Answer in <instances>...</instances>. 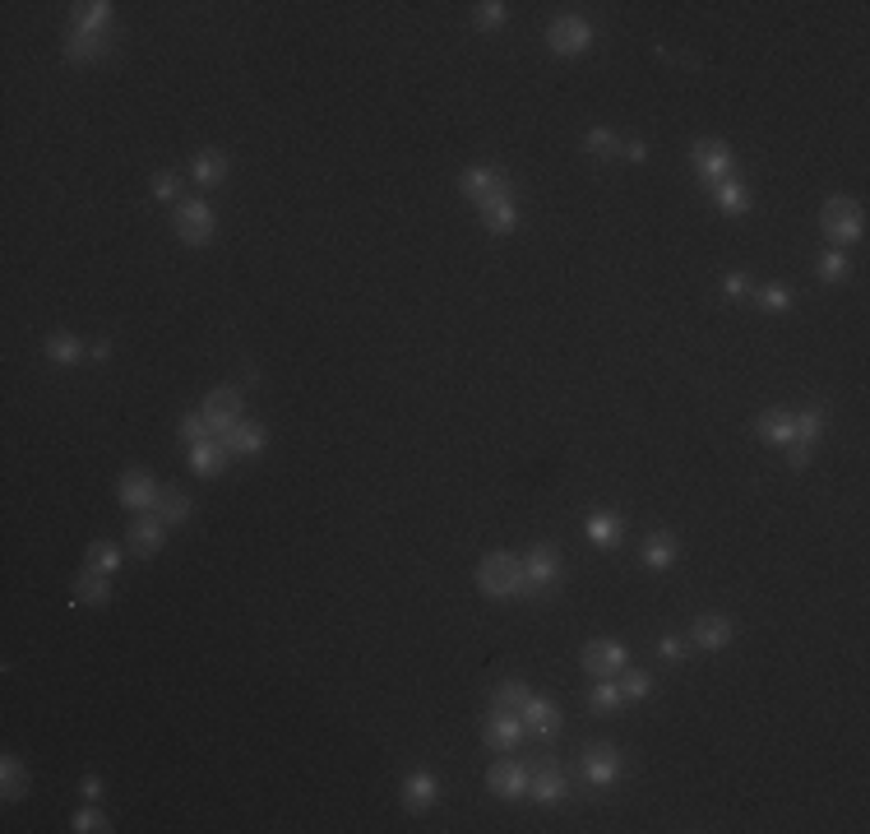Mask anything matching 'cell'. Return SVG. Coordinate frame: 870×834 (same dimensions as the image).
<instances>
[{"label": "cell", "mask_w": 870, "mask_h": 834, "mask_svg": "<svg viewBox=\"0 0 870 834\" xmlns=\"http://www.w3.org/2000/svg\"><path fill=\"white\" fill-rule=\"evenodd\" d=\"M181 436H186L190 445H199V441H213V427H208V417H204V412H190L186 422H181Z\"/></svg>", "instance_id": "obj_39"}, {"label": "cell", "mask_w": 870, "mask_h": 834, "mask_svg": "<svg viewBox=\"0 0 870 834\" xmlns=\"http://www.w3.org/2000/svg\"><path fill=\"white\" fill-rule=\"evenodd\" d=\"M658 649H663L667 658H681V654H685V645H681L676 636H663V640H658Z\"/></svg>", "instance_id": "obj_47"}, {"label": "cell", "mask_w": 870, "mask_h": 834, "mask_svg": "<svg viewBox=\"0 0 870 834\" xmlns=\"http://www.w3.org/2000/svg\"><path fill=\"white\" fill-rule=\"evenodd\" d=\"M589 705H593L598 714H607V710H616V705H621V686H616L611 677H602V681L593 686V695H589Z\"/></svg>", "instance_id": "obj_36"}, {"label": "cell", "mask_w": 870, "mask_h": 834, "mask_svg": "<svg viewBox=\"0 0 870 834\" xmlns=\"http://www.w3.org/2000/svg\"><path fill=\"white\" fill-rule=\"evenodd\" d=\"M820 432H824V412H820V408H811V412L796 417V441H791V445H806V450H811Z\"/></svg>", "instance_id": "obj_34"}, {"label": "cell", "mask_w": 870, "mask_h": 834, "mask_svg": "<svg viewBox=\"0 0 870 834\" xmlns=\"http://www.w3.org/2000/svg\"><path fill=\"white\" fill-rule=\"evenodd\" d=\"M732 636H737V626H732V616H699L695 621V631H690V640H695V649H722V645H732Z\"/></svg>", "instance_id": "obj_14"}, {"label": "cell", "mask_w": 870, "mask_h": 834, "mask_svg": "<svg viewBox=\"0 0 870 834\" xmlns=\"http://www.w3.org/2000/svg\"><path fill=\"white\" fill-rule=\"evenodd\" d=\"M107 19H111V5H107V0H89V5H75V28H84V33H102Z\"/></svg>", "instance_id": "obj_31"}, {"label": "cell", "mask_w": 870, "mask_h": 834, "mask_svg": "<svg viewBox=\"0 0 870 834\" xmlns=\"http://www.w3.org/2000/svg\"><path fill=\"white\" fill-rule=\"evenodd\" d=\"M695 158V172H704L708 181H727L732 176V149L722 144V139H699V144L690 149Z\"/></svg>", "instance_id": "obj_7"}, {"label": "cell", "mask_w": 870, "mask_h": 834, "mask_svg": "<svg viewBox=\"0 0 870 834\" xmlns=\"http://www.w3.org/2000/svg\"><path fill=\"white\" fill-rule=\"evenodd\" d=\"M158 492H163V486L149 477V473H143V468H130L125 477H121V506L125 510H154L158 506Z\"/></svg>", "instance_id": "obj_9"}, {"label": "cell", "mask_w": 870, "mask_h": 834, "mask_svg": "<svg viewBox=\"0 0 870 834\" xmlns=\"http://www.w3.org/2000/svg\"><path fill=\"white\" fill-rule=\"evenodd\" d=\"M584 533L598 542V547H616L621 542V533H625V524L616 519V515H607V510H598V515H589V524H584Z\"/></svg>", "instance_id": "obj_28"}, {"label": "cell", "mask_w": 870, "mask_h": 834, "mask_svg": "<svg viewBox=\"0 0 870 834\" xmlns=\"http://www.w3.org/2000/svg\"><path fill=\"white\" fill-rule=\"evenodd\" d=\"M616 775H621V751H616L611 742H598V746L584 751V779H589L593 788H607Z\"/></svg>", "instance_id": "obj_10"}, {"label": "cell", "mask_w": 870, "mask_h": 834, "mask_svg": "<svg viewBox=\"0 0 870 834\" xmlns=\"http://www.w3.org/2000/svg\"><path fill=\"white\" fill-rule=\"evenodd\" d=\"M47 358L51 362H75L80 358V338L75 334H51L47 338Z\"/></svg>", "instance_id": "obj_35"}, {"label": "cell", "mask_w": 870, "mask_h": 834, "mask_svg": "<svg viewBox=\"0 0 870 834\" xmlns=\"http://www.w3.org/2000/svg\"><path fill=\"white\" fill-rule=\"evenodd\" d=\"M528 700H533V695H528L524 681H500L495 695H491V714H519Z\"/></svg>", "instance_id": "obj_22"}, {"label": "cell", "mask_w": 870, "mask_h": 834, "mask_svg": "<svg viewBox=\"0 0 870 834\" xmlns=\"http://www.w3.org/2000/svg\"><path fill=\"white\" fill-rule=\"evenodd\" d=\"M713 195H717V208H722V214H746V208H750V190H746L737 176L713 181Z\"/></svg>", "instance_id": "obj_25"}, {"label": "cell", "mask_w": 870, "mask_h": 834, "mask_svg": "<svg viewBox=\"0 0 870 834\" xmlns=\"http://www.w3.org/2000/svg\"><path fill=\"white\" fill-rule=\"evenodd\" d=\"M75 829H80V834H93V829H107V820H102V811H80V816H75Z\"/></svg>", "instance_id": "obj_44"}, {"label": "cell", "mask_w": 870, "mask_h": 834, "mask_svg": "<svg viewBox=\"0 0 870 834\" xmlns=\"http://www.w3.org/2000/svg\"><path fill=\"white\" fill-rule=\"evenodd\" d=\"M589 42H593V28L584 24V19H556L551 28H546V47L556 51V56H578V51H589Z\"/></svg>", "instance_id": "obj_6"}, {"label": "cell", "mask_w": 870, "mask_h": 834, "mask_svg": "<svg viewBox=\"0 0 870 834\" xmlns=\"http://www.w3.org/2000/svg\"><path fill=\"white\" fill-rule=\"evenodd\" d=\"M75 603H111V584L102 571H84L75 580Z\"/></svg>", "instance_id": "obj_30"}, {"label": "cell", "mask_w": 870, "mask_h": 834, "mask_svg": "<svg viewBox=\"0 0 870 834\" xmlns=\"http://www.w3.org/2000/svg\"><path fill=\"white\" fill-rule=\"evenodd\" d=\"M435 797H440V784H435V775L412 770V775L403 779V807H408L412 816H421L426 807H435Z\"/></svg>", "instance_id": "obj_16"}, {"label": "cell", "mask_w": 870, "mask_h": 834, "mask_svg": "<svg viewBox=\"0 0 870 834\" xmlns=\"http://www.w3.org/2000/svg\"><path fill=\"white\" fill-rule=\"evenodd\" d=\"M584 149L598 154V158H616V154H621V139H616L611 130H593V134L584 139Z\"/></svg>", "instance_id": "obj_38"}, {"label": "cell", "mask_w": 870, "mask_h": 834, "mask_svg": "<svg viewBox=\"0 0 870 834\" xmlns=\"http://www.w3.org/2000/svg\"><path fill=\"white\" fill-rule=\"evenodd\" d=\"M643 154H648L643 144H630V149H625V158H630V163H643Z\"/></svg>", "instance_id": "obj_49"}, {"label": "cell", "mask_w": 870, "mask_h": 834, "mask_svg": "<svg viewBox=\"0 0 870 834\" xmlns=\"http://www.w3.org/2000/svg\"><path fill=\"white\" fill-rule=\"evenodd\" d=\"M722 293H727V297H746V293H750V283H746L741 273H732L727 283H722Z\"/></svg>", "instance_id": "obj_45"}, {"label": "cell", "mask_w": 870, "mask_h": 834, "mask_svg": "<svg viewBox=\"0 0 870 834\" xmlns=\"http://www.w3.org/2000/svg\"><path fill=\"white\" fill-rule=\"evenodd\" d=\"M755 432H759L764 441H773V445H791V441H796V417L782 412V408H769V412H759Z\"/></svg>", "instance_id": "obj_19"}, {"label": "cell", "mask_w": 870, "mask_h": 834, "mask_svg": "<svg viewBox=\"0 0 870 834\" xmlns=\"http://www.w3.org/2000/svg\"><path fill=\"white\" fill-rule=\"evenodd\" d=\"M625 668V645L621 640H593L589 649H584V672H593V677H616Z\"/></svg>", "instance_id": "obj_12"}, {"label": "cell", "mask_w": 870, "mask_h": 834, "mask_svg": "<svg viewBox=\"0 0 870 834\" xmlns=\"http://www.w3.org/2000/svg\"><path fill=\"white\" fill-rule=\"evenodd\" d=\"M218 441H223V445H228V454H237V459H255V454L264 450V432H260V427H250V422H237L232 432H223Z\"/></svg>", "instance_id": "obj_20"}, {"label": "cell", "mask_w": 870, "mask_h": 834, "mask_svg": "<svg viewBox=\"0 0 870 834\" xmlns=\"http://www.w3.org/2000/svg\"><path fill=\"white\" fill-rule=\"evenodd\" d=\"M556 575H560V556H556V547L537 542V547L528 551V561H524V589H519V598H537L546 584H556Z\"/></svg>", "instance_id": "obj_4"}, {"label": "cell", "mask_w": 870, "mask_h": 834, "mask_svg": "<svg viewBox=\"0 0 870 834\" xmlns=\"http://www.w3.org/2000/svg\"><path fill=\"white\" fill-rule=\"evenodd\" d=\"M158 519L172 529V524H186L190 519V497L186 492H176V486H163V492H158Z\"/></svg>", "instance_id": "obj_24"}, {"label": "cell", "mask_w": 870, "mask_h": 834, "mask_svg": "<svg viewBox=\"0 0 870 834\" xmlns=\"http://www.w3.org/2000/svg\"><path fill=\"white\" fill-rule=\"evenodd\" d=\"M528 793H533L542 807H556V802L569 793V788H565V775H560V764H556V760H546V764H542V770H537V784H533Z\"/></svg>", "instance_id": "obj_21"}, {"label": "cell", "mask_w": 870, "mask_h": 834, "mask_svg": "<svg viewBox=\"0 0 870 834\" xmlns=\"http://www.w3.org/2000/svg\"><path fill=\"white\" fill-rule=\"evenodd\" d=\"M621 700H643V695L652 690V681H648V672H621Z\"/></svg>", "instance_id": "obj_37"}, {"label": "cell", "mask_w": 870, "mask_h": 834, "mask_svg": "<svg viewBox=\"0 0 870 834\" xmlns=\"http://www.w3.org/2000/svg\"><path fill=\"white\" fill-rule=\"evenodd\" d=\"M102 51H107V37H102V33H84V28H75V33L65 37V56H69V60H98Z\"/></svg>", "instance_id": "obj_26"}, {"label": "cell", "mask_w": 870, "mask_h": 834, "mask_svg": "<svg viewBox=\"0 0 870 834\" xmlns=\"http://www.w3.org/2000/svg\"><path fill=\"white\" fill-rule=\"evenodd\" d=\"M228 445L223 441H199V445H190V468L199 473V477H218L228 468Z\"/></svg>", "instance_id": "obj_18"}, {"label": "cell", "mask_w": 870, "mask_h": 834, "mask_svg": "<svg viewBox=\"0 0 870 834\" xmlns=\"http://www.w3.org/2000/svg\"><path fill=\"white\" fill-rule=\"evenodd\" d=\"M519 737H524V719H515V714H491L486 728H482V742L491 751H515Z\"/></svg>", "instance_id": "obj_15"}, {"label": "cell", "mask_w": 870, "mask_h": 834, "mask_svg": "<svg viewBox=\"0 0 870 834\" xmlns=\"http://www.w3.org/2000/svg\"><path fill=\"white\" fill-rule=\"evenodd\" d=\"M787 464H791V468H806V464H811V450H806V445H787Z\"/></svg>", "instance_id": "obj_46"}, {"label": "cell", "mask_w": 870, "mask_h": 834, "mask_svg": "<svg viewBox=\"0 0 870 834\" xmlns=\"http://www.w3.org/2000/svg\"><path fill=\"white\" fill-rule=\"evenodd\" d=\"M0 779H5V802H19V797L28 793V775H24V764H19L15 755L0 760Z\"/></svg>", "instance_id": "obj_32"}, {"label": "cell", "mask_w": 870, "mask_h": 834, "mask_svg": "<svg viewBox=\"0 0 870 834\" xmlns=\"http://www.w3.org/2000/svg\"><path fill=\"white\" fill-rule=\"evenodd\" d=\"M199 412L208 417V427L223 436V432H232V427L241 422V394H237V390H213Z\"/></svg>", "instance_id": "obj_8"}, {"label": "cell", "mask_w": 870, "mask_h": 834, "mask_svg": "<svg viewBox=\"0 0 870 834\" xmlns=\"http://www.w3.org/2000/svg\"><path fill=\"white\" fill-rule=\"evenodd\" d=\"M676 561V538L672 533H652L648 542H643V566L648 571H667Z\"/></svg>", "instance_id": "obj_27"}, {"label": "cell", "mask_w": 870, "mask_h": 834, "mask_svg": "<svg viewBox=\"0 0 870 834\" xmlns=\"http://www.w3.org/2000/svg\"><path fill=\"white\" fill-rule=\"evenodd\" d=\"M172 228H176V237H181L186 246H208V241H213V208H208L204 199H181Z\"/></svg>", "instance_id": "obj_3"}, {"label": "cell", "mask_w": 870, "mask_h": 834, "mask_svg": "<svg viewBox=\"0 0 870 834\" xmlns=\"http://www.w3.org/2000/svg\"><path fill=\"white\" fill-rule=\"evenodd\" d=\"M847 269H852V264H847V255H838V251L820 260V278H824V283H843Z\"/></svg>", "instance_id": "obj_41"}, {"label": "cell", "mask_w": 870, "mask_h": 834, "mask_svg": "<svg viewBox=\"0 0 870 834\" xmlns=\"http://www.w3.org/2000/svg\"><path fill=\"white\" fill-rule=\"evenodd\" d=\"M755 302H759L764 311H787V306H791V293L773 283V288H759V293H755Z\"/></svg>", "instance_id": "obj_42"}, {"label": "cell", "mask_w": 870, "mask_h": 834, "mask_svg": "<svg viewBox=\"0 0 870 834\" xmlns=\"http://www.w3.org/2000/svg\"><path fill=\"white\" fill-rule=\"evenodd\" d=\"M482 223H486V232H495V237L515 232V228H519V208H515V199H495V204H486V208H482Z\"/></svg>", "instance_id": "obj_23"}, {"label": "cell", "mask_w": 870, "mask_h": 834, "mask_svg": "<svg viewBox=\"0 0 870 834\" xmlns=\"http://www.w3.org/2000/svg\"><path fill=\"white\" fill-rule=\"evenodd\" d=\"M228 176V154L223 149H204L199 158H195V181L199 186H218Z\"/></svg>", "instance_id": "obj_29"}, {"label": "cell", "mask_w": 870, "mask_h": 834, "mask_svg": "<svg viewBox=\"0 0 870 834\" xmlns=\"http://www.w3.org/2000/svg\"><path fill=\"white\" fill-rule=\"evenodd\" d=\"M477 584L491 598H519V589H524V561L510 556V551H491L486 561L477 566Z\"/></svg>", "instance_id": "obj_1"}, {"label": "cell", "mask_w": 870, "mask_h": 834, "mask_svg": "<svg viewBox=\"0 0 870 834\" xmlns=\"http://www.w3.org/2000/svg\"><path fill=\"white\" fill-rule=\"evenodd\" d=\"M459 186H463V195H472L482 208L495 204V199H510V195H515V190H510V176L495 172V167H468Z\"/></svg>", "instance_id": "obj_5"}, {"label": "cell", "mask_w": 870, "mask_h": 834, "mask_svg": "<svg viewBox=\"0 0 870 834\" xmlns=\"http://www.w3.org/2000/svg\"><path fill=\"white\" fill-rule=\"evenodd\" d=\"M154 195H158V199H176V195H181V176H176V172H158V176H154Z\"/></svg>", "instance_id": "obj_43"}, {"label": "cell", "mask_w": 870, "mask_h": 834, "mask_svg": "<svg viewBox=\"0 0 870 834\" xmlns=\"http://www.w3.org/2000/svg\"><path fill=\"white\" fill-rule=\"evenodd\" d=\"M820 223H824V237H829V241H856V237L865 232V214H861V204H856V199H847V195H833V199L824 204Z\"/></svg>", "instance_id": "obj_2"}, {"label": "cell", "mask_w": 870, "mask_h": 834, "mask_svg": "<svg viewBox=\"0 0 870 834\" xmlns=\"http://www.w3.org/2000/svg\"><path fill=\"white\" fill-rule=\"evenodd\" d=\"M486 784H491V793L495 797H524L528 793V770L524 764H515V760H495L491 764V775H486Z\"/></svg>", "instance_id": "obj_11"}, {"label": "cell", "mask_w": 870, "mask_h": 834, "mask_svg": "<svg viewBox=\"0 0 870 834\" xmlns=\"http://www.w3.org/2000/svg\"><path fill=\"white\" fill-rule=\"evenodd\" d=\"M80 788H84V797H102V784H98V779H84Z\"/></svg>", "instance_id": "obj_48"}, {"label": "cell", "mask_w": 870, "mask_h": 834, "mask_svg": "<svg viewBox=\"0 0 870 834\" xmlns=\"http://www.w3.org/2000/svg\"><path fill=\"white\" fill-rule=\"evenodd\" d=\"M116 566H121V547H116V542H107V538L89 542V571H102V575H111Z\"/></svg>", "instance_id": "obj_33"}, {"label": "cell", "mask_w": 870, "mask_h": 834, "mask_svg": "<svg viewBox=\"0 0 870 834\" xmlns=\"http://www.w3.org/2000/svg\"><path fill=\"white\" fill-rule=\"evenodd\" d=\"M504 15H510V10H504L500 0H486V5H477L472 24H477V28H500V24H504Z\"/></svg>", "instance_id": "obj_40"}, {"label": "cell", "mask_w": 870, "mask_h": 834, "mask_svg": "<svg viewBox=\"0 0 870 834\" xmlns=\"http://www.w3.org/2000/svg\"><path fill=\"white\" fill-rule=\"evenodd\" d=\"M163 519L158 515H139L134 524H130V551L134 556H154L158 547H163Z\"/></svg>", "instance_id": "obj_17"}, {"label": "cell", "mask_w": 870, "mask_h": 834, "mask_svg": "<svg viewBox=\"0 0 870 834\" xmlns=\"http://www.w3.org/2000/svg\"><path fill=\"white\" fill-rule=\"evenodd\" d=\"M519 719H524V732H533V737H542V742L560 737V710H556L551 700H528V705L519 710Z\"/></svg>", "instance_id": "obj_13"}]
</instances>
